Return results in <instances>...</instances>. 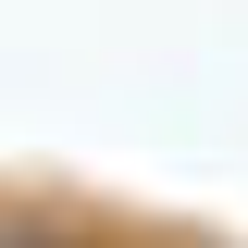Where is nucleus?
<instances>
[{"mask_svg": "<svg viewBox=\"0 0 248 248\" xmlns=\"http://www.w3.org/2000/svg\"><path fill=\"white\" fill-rule=\"evenodd\" d=\"M0 248H87V236H50V223H13Z\"/></svg>", "mask_w": 248, "mask_h": 248, "instance_id": "nucleus-1", "label": "nucleus"}]
</instances>
